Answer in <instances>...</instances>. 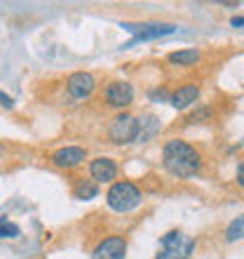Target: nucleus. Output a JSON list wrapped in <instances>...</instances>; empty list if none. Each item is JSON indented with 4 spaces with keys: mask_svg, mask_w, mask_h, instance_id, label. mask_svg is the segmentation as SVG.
Masks as SVG:
<instances>
[{
    "mask_svg": "<svg viewBox=\"0 0 244 259\" xmlns=\"http://www.w3.org/2000/svg\"><path fill=\"white\" fill-rule=\"evenodd\" d=\"M162 165L174 177H193L202 170V156L193 144L183 139H169L162 146Z\"/></svg>",
    "mask_w": 244,
    "mask_h": 259,
    "instance_id": "obj_1",
    "label": "nucleus"
},
{
    "mask_svg": "<svg viewBox=\"0 0 244 259\" xmlns=\"http://www.w3.org/2000/svg\"><path fill=\"white\" fill-rule=\"evenodd\" d=\"M143 200L141 189L134 184V182H127V179H120L115 184H110L108 193H106V203H108L110 210L115 212H129L139 207Z\"/></svg>",
    "mask_w": 244,
    "mask_h": 259,
    "instance_id": "obj_2",
    "label": "nucleus"
},
{
    "mask_svg": "<svg viewBox=\"0 0 244 259\" xmlns=\"http://www.w3.org/2000/svg\"><path fill=\"white\" fill-rule=\"evenodd\" d=\"M195 250V240L181 231H167L160 238V250L155 259H190Z\"/></svg>",
    "mask_w": 244,
    "mask_h": 259,
    "instance_id": "obj_3",
    "label": "nucleus"
},
{
    "mask_svg": "<svg viewBox=\"0 0 244 259\" xmlns=\"http://www.w3.org/2000/svg\"><path fill=\"white\" fill-rule=\"evenodd\" d=\"M139 120L129 113H120V116L110 123L108 130V137L113 144H132V142H139Z\"/></svg>",
    "mask_w": 244,
    "mask_h": 259,
    "instance_id": "obj_4",
    "label": "nucleus"
},
{
    "mask_svg": "<svg viewBox=\"0 0 244 259\" xmlns=\"http://www.w3.org/2000/svg\"><path fill=\"white\" fill-rule=\"evenodd\" d=\"M122 28L129 31V33H134V38H132L127 45H122V48H132L134 42L162 38V35H169V33L176 31V26H171V24H141V26H134V24H122Z\"/></svg>",
    "mask_w": 244,
    "mask_h": 259,
    "instance_id": "obj_5",
    "label": "nucleus"
},
{
    "mask_svg": "<svg viewBox=\"0 0 244 259\" xmlns=\"http://www.w3.org/2000/svg\"><path fill=\"white\" fill-rule=\"evenodd\" d=\"M66 88H68V95L73 97V99H87L94 92L96 80H94V75L87 73V71H75V73L68 75Z\"/></svg>",
    "mask_w": 244,
    "mask_h": 259,
    "instance_id": "obj_6",
    "label": "nucleus"
},
{
    "mask_svg": "<svg viewBox=\"0 0 244 259\" xmlns=\"http://www.w3.org/2000/svg\"><path fill=\"white\" fill-rule=\"evenodd\" d=\"M134 102V88L125 80H113L106 88V104L110 109H125Z\"/></svg>",
    "mask_w": 244,
    "mask_h": 259,
    "instance_id": "obj_7",
    "label": "nucleus"
},
{
    "mask_svg": "<svg viewBox=\"0 0 244 259\" xmlns=\"http://www.w3.org/2000/svg\"><path fill=\"white\" fill-rule=\"evenodd\" d=\"M89 177L94 179L96 184H115V177H117V163L113 158H94L89 163Z\"/></svg>",
    "mask_w": 244,
    "mask_h": 259,
    "instance_id": "obj_8",
    "label": "nucleus"
},
{
    "mask_svg": "<svg viewBox=\"0 0 244 259\" xmlns=\"http://www.w3.org/2000/svg\"><path fill=\"white\" fill-rule=\"evenodd\" d=\"M125 252H127V240L122 238V236H108V238H103L94 247L92 257L94 259H125Z\"/></svg>",
    "mask_w": 244,
    "mask_h": 259,
    "instance_id": "obj_9",
    "label": "nucleus"
},
{
    "mask_svg": "<svg viewBox=\"0 0 244 259\" xmlns=\"http://www.w3.org/2000/svg\"><path fill=\"white\" fill-rule=\"evenodd\" d=\"M197 97H200V85L197 82H186V85H178L169 97V104L174 106L176 111H183L193 106L197 102Z\"/></svg>",
    "mask_w": 244,
    "mask_h": 259,
    "instance_id": "obj_10",
    "label": "nucleus"
},
{
    "mask_svg": "<svg viewBox=\"0 0 244 259\" xmlns=\"http://www.w3.org/2000/svg\"><path fill=\"white\" fill-rule=\"evenodd\" d=\"M87 158V151L80 149V146H64V149L54 151L52 153V163L56 167H75V165H80L82 160Z\"/></svg>",
    "mask_w": 244,
    "mask_h": 259,
    "instance_id": "obj_11",
    "label": "nucleus"
},
{
    "mask_svg": "<svg viewBox=\"0 0 244 259\" xmlns=\"http://www.w3.org/2000/svg\"><path fill=\"white\" fill-rule=\"evenodd\" d=\"M73 196L78 200H92V198L99 196V184H96L94 179H80L73 189Z\"/></svg>",
    "mask_w": 244,
    "mask_h": 259,
    "instance_id": "obj_12",
    "label": "nucleus"
},
{
    "mask_svg": "<svg viewBox=\"0 0 244 259\" xmlns=\"http://www.w3.org/2000/svg\"><path fill=\"white\" fill-rule=\"evenodd\" d=\"M200 59H202L200 50H178V52L169 55V62L176 64V66H195Z\"/></svg>",
    "mask_w": 244,
    "mask_h": 259,
    "instance_id": "obj_13",
    "label": "nucleus"
},
{
    "mask_svg": "<svg viewBox=\"0 0 244 259\" xmlns=\"http://www.w3.org/2000/svg\"><path fill=\"white\" fill-rule=\"evenodd\" d=\"M211 116H214V111H211L209 104H202V106H197L193 113L186 116V125H202V123H209Z\"/></svg>",
    "mask_w": 244,
    "mask_h": 259,
    "instance_id": "obj_14",
    "label": "nucleus"
},
{
    "mask_svg": "<svg viewBox=\"0 0 244 259\" xmlns=\"http://www.w3.org/2000/svg\"><path fill=\"white\" fill-rule=\"evenodd\" d=\"M139 125H141V130H139V142H143V139H148V137H153L160 130V123H157L155 116H146L139 120Z\"/></svg>",
    "mask_w": 244,
    "mask_h": 259,
    "instance_id": "obj_15",
    "label": "nucleus"
},
{
    "mask_svg": "<svg viewBox=\"0 0 244 259\" xmlns=\"http://www.w3.org/2000/svg\"><path fill=\"white\" fill-rule=\"evenodd\" d=\"M239 238H244V214H242V217H237L235 222H230L228 231H225V240H228V243L239 240Z\"/></svg>",
    "mask_w": 244,
    "mask_h": 259,
    "instance_id": "obj_16",
    "label": "nucleus"
},
{
    "mask_svg": "<svg viewBox=\"0 0 244 259\" xmlns=\"http://www.w3.org/2000/svg\"><path fill=\"white\" fill-rule=\"evenodd\" d=\"M19 233V226L12 224L7 217H0V238H17Z\"/></svg>",
    "mask_w": 244,
    "mask_h": 259,
    "instance_id": "obj_17",
    "label": "nucleus"
},
{
    "mask_svg": "<svg viewBox=\"0 0 244 259\" xmlns=\"http://www.w3.org/2000/svg\"><path fill=\"white\" fill-rule=\"evenodd\" d=\"M171 95H167V92H164V90H153V92H150V99H153V102H164V99H169Z\"/></svg>",
    "mask_w": 244,
    "mask_h": 259,
    "instance_id": "obj_18",
    "label": "nucleus"
},
{
    "mask_svg": "<svg viewBox=\"0 0 244 259\" xmlns=\"http://www.w3.org/2000/svg\"><path fill=\"white\" fill-rule=\"evenodd\" d=\"M0 106H5V109H12V106H14L12 97H7L5 92H0Z\"/></svg>",
    "mask_w": 244,
    "mask_h": 259,
    "instance_id": "obj_19",
    "label": "nucleus"
},
{
    "mask_svg": "<svg viewBox=\"0 0 244 259\" xmlns=\"http://www.w3.org/2000/svg\"><path fill=\"white\" fill-rule=\"evenodd\" d=\"M237 184L244 189V160L237 165Z\"/></svg>",
    "mask_w": 244,
    "mask_h": 259,
    "instance_id": "obj_20",
    "label": "nucleus"
},
{
    "mask_svg": "<svg viewBox=\"0 0 244 259\" xmlns=\"http://www.w3.org/2000/svg\"><path fill=\"white\" fill-rule=\"evenodd\" d=\"M230 26H244V17H232Z\"/></svg>",
    "mask_w": 244,
    "mask_h": 259,
    "instance_id": "obj_21",
    "label": "nucleus"
}]
</instances>
